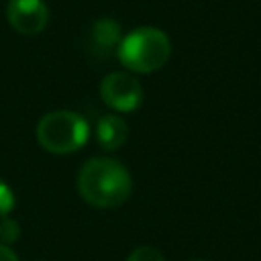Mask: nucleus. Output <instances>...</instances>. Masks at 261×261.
<instances>
[{
	"instance_id": "nucleus-4",
	"label": "nucleus",
	"mask_w": 261,
	"mask_h": 261,
	"mask_svg": "<svg viewBox=\"0 0 261 261\" xmlns=\"http://www.w3.org/2000/svg\"><path fill=\"white\" fill-rule=\"evenodd\" d=\"M100 98L114 112H135L143 104V86L126 71H110L100 82Z\"/></svg>"
},
{
	"instance_id": "nucleus-12",
	"label": "nucleus",
	"mask_w": 261,
	"mask_h": 261,
	"mask_svg": "<svg viewBox=\"0 0 261 261\" xmlns=\"http://www.w3.org/2000/svg\"><path fill=\"white\" fill-rule=\"evenodd\" d=\"M192 261H208V259H192Z\"/></svg>"
},
{
	"instance_id": "nucleus-9",
	"label": "nucleus",
	"mask_w": 261,
	"mask_h": 261,
	"mask_svg": "<svg viewBox=\"0 0 261 261\" xmlns=\"http://www.w3.org/2000/svg\"><path fill=\"white\" fill-rule=\"evenodd\" d=\"M126 261H165V259L159 249H155L151 245H141L128 253Z\"/></svg>"
},
{
	"instance_id": "nucleus-6",
	"label": "nucleus",
	"mask_w": 261,
	"mask_h": 261,
	"mask_svg": "<svg viewBox=\"0 0 261 261\" xmlns=\"http://www.w3.org/2000/svg\"><path fill=\"white\" fill-rule=\"evenodd\" d=\"M128 137V126H126V120L118 114H104L98 118V124H96V139H98V145L104 149V151H116L124 145Z\"/></svg>"
},
{
	"instance_id": "nucleus-7",
	"label": "nucleus",
	"mask_w": 261,
	"mask_h": 261,
	"mask_svg": "<svg viewBox=\"0 0 261 261\" xmlns=\"http://www.w3.org/2000/svg\"><path fill=\"white\" fill-rule=\"evenodd\" d=\"M90 39H92L94 51L104 55V53H110L112 49L118 47V43L122 39V29H120L118 20H114L110 16H102L92 24Z\"/></svg>"
},
{
	"instance_id": "nucleus-8",
	"label": "nucleus",
	"mask_w": 261,
	"mask_h": 261,
	"mask_svg": "<svg viewBox=\"0 0 261 261\" xmlns=\"http://www.w3.org/2000/svg\"><path fill=\"white\" fill-rule=\"evenodd\" d=\"M18 237H20V226H18V222H16L14 218H10V216L0 218V243L10 247L14 241H18Z\"/></svg>"
},
{
	"instance_id": "nucleus-5",
	"label": "nucleus",
	"mask_w": 261,
	"mask_h": 261,
	"mask_svg": "<svg viewBox=\"0 0 261 261\" xmlns=\"http://www.w3.org/2000/svg\"><path fill=\"white\" fill-rule=\"evenodd\" d=\"M6 20L20 35H37L49 22V6L45 0H8Z\"/></svg>"
},
{
	"instance_id": "nucleus-3",
	"label": "nucleus",
	"mask_w": 261,
	"mask_h": 261,
	"mask_svg": "<svg viewBox=\"0 0 261 261\" xmlns=\"http://www.w3.org/2000/svg\"><path fill=\"white\" fill-rule=\"evenodd\" d=\"M39 145L55 155L80 151L90 139L88 120L73 110H51L43 114L35 128Z\"/></svg>"
},
{
	"instance_id": "nucleus-11",
	"label": "nucleus",
	"mask_w": 261,
	"mask_h": 261,
	"mask_svg": "<svg viewBox=\"0 0 261 261\" xmlns=\"http://www.w3.org/2000/svg\"><path fill=\"white\" fill-rule=\"evenodd\" d=\"M0 261H18V257H16V253L8 245L0 243Z\"/></svg>"
},
{
	"instance_id": "nucleus-1",
	"label": "nucleus",
	"mask_w": 261,
	"mask_h": 261,
	"mask_svg": "<svg viewBox=\"0 0 261 261\" xmlns=\"http://www.w3.org/2000/svg\"><path fill=\"white\" fill-rule=\"evenodd\" d=\"M77 192L94 208H116L130 198L133 177L112 157H90L77 171Z\"/></svg>"
},
{
	"instance_id": "nucleus-10",
	"label": "nucleus",
	"mask_w": 261,
	"mask_h": 261,
	"mask_svg": "<svg viewBox=\"0 0 261 261\" xmlns=\"http://www.w3.org/2000/svg\"><path fill=\"white\" fill-rule=\"evenodd\" d=\"M14 204H16V198H14L12 188L0 177V218L8 216L14 210Z\"/></svg>"
},
{
	"instance_id": "nucleus-2",
	"label": "nucleus",
	"mask_w": 261,
	"mask_h": 261,
	"mask_svg": "<svg viewBox=\"0 0 261 261\" xmlns=\"http://www.w3.org/2000/svg\"><path fill=\"white\" fill-rule=\"evenodd\" d=\"M171 55V41L165 31L157 27H137L122 35L116 57L135 73H153L161 69Z\"/></svg>"
}]
</instances>
